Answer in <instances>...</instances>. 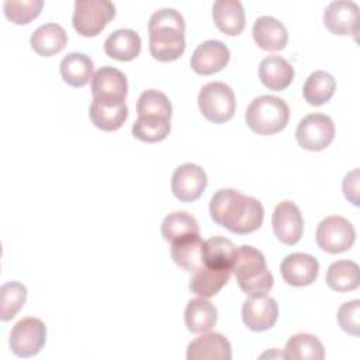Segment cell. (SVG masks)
<instances>
[{"label": "cell", "mask_w": 360, "mask_h": 360, "mask_svg": "<svg viewBox=\"0 0 360 360\" xmlns=\"http://www.w3.org/2000/svg\"><path fill=\"white\" fill-rule=\"evenodd\" d=\"M170 132V120L162 115H138L132 135L143 142H160Z\"/></svg>", "instance_id": "33"}, {"label": "cell", "mask_w": 360, "mask_h": 360, "mask_svg": "<svg viewBox=\"0 0 360 360\" xmlns=\"http://www.w3.org/2000/svg\"><path fill=\"white\" fill-rule=\"evenodd\" d=\"M204 240L197 235H187L172 242L170 255L173 262L186 271L194 273L204 266L202 262Z\"/></svg>", "instance_id": "22"}, {"label": "cell", "mask_w": 360, "mask_h": 360, "mask_svg": "<svg viewBox=\"0 0 360 360\" xmlns=\"http://www.w3.org/2000/svg\"><path fill=\"white\" fill-rule=\"evenodd\" d=\"M198 107L201 114L214 124L229 121L236 108L233 90L222 82H211L201 87L198 94Z\"/></svg>", "instance_id": "5"}, {"label": "cell", "mask_w": 360, "mask_h": 360, "mask_svg": "<svg viewBox=\"0 0 360 360\" xmlns=\"http://www.w3.org/2000/svg\"><path fill=\"white\" fill-rule=\"evenodd\" d=\"M236 253L233 242L224 236H212L204 240L202 262L204 266L214 269H232V262Z\"/></svg>", "instance_id": "28"}, {"label": "cell", "mask_w": 360, "mask_h": 360, "mask_svg": "<svg viewBox=\"0 0 360 360\" xmlns=\"http://www.w3.org/2000/svg\"><path fill=\"white\" fill-rule=\"evenodd\" d=\"M212 18L225 35H239L245 28V10L239 0H217L212 6Z\"/></svg>", "instance_id": "23"}, {"label": "cell", "mask_w": 360, "mask_h": 360, "mask_svg": "<svg viewBox=\"0 0 360 360\" xmlns=\"http://www.w3.org/2000/svg\"><path fill=\"white\" fill-rule=\"evenodd\" d=\"M229 56V49L224 42L208 39L194 49L190 65L195 73L207 76L222 70L228 65Z\"/></svg>", "instance_id": "16"}, {"label": "cell", "mask_w": 360, "mask_h": 360, "mask_svg": "<svg viewBox=\"0 0 360 360\" xmlns=\"http://www.w3.org/2000/svg\"><path fill=\"white\" fill-rule=\"evenodd\" d=\"M323 357L322 342L311 333H295L285 343L284 359L287 360H322Z\"/></svg>", "instance_id": "27"}, {"label": "cell", "mask_w": 360, "mask_h": 360, "mask_svg": "<svg viewBox=\"0 0 360 360\" xmlns=\"http://www.w3.org/2000/svg\"><path fill=\"white\" fill-rule=\"evenodd\" d=\"M170 186L172 193L177 200L183 202L195 201L207 187V174L198 165L184 163L173 172Z\"/></svg>", "instance_id": "11"}, {"label": "cell", "mask_w": 360, "mask_h": 360, "mask_svg": "<svg viewBox=\"0 0 360 360\" xmlns=\"http://www.w3.org/2000/svg\"><path fill=\"white\" fill-rule=\"evenodd\" d=\"M210 215L215 224L233 233L245 235L262 226L264 208L255 197L235 188H221L211 197Z\"/></svg>", "instance_id": "1"}, {"label": "cell", "mask_w": 360, "mask_h": 360, "mask_svg": "<svg viewBox=\"0 0 360 360\" xmlns=\"http://www.w3.org/2000/svg\"><path fill=\"white\" fill-rule=\"evenodd\" d=\"M89 115L91 122L98 129L117 131L124 125L128 117V107L125 103L118 105H105L93 100L90 104Z\"/></svg>", "instance_id": "31"}, {"label": "cell", "mask_w": 360, "mask_h": 360, "mask_svg": "<svg viewBox=\"0 0 360 360\" xmlns=\"http://www.w3.org/2000/svg\"><path fill=\"white\" fill-rule=\"evenodd\" d=\"M342 187L345 197L353 205H359V169H353L345 176Z\"/></svg>", "instance_id": "38"}, {"label": "cell", "mask_w": 360, "mask_h": 360, "mask_svg": "<svg viewBox=\"0 0 360 360\" xmlns=\"http://www.w3.org/2000/svg\"><path fill=\"white\" fill-rule=\"evenodd\" d=\"M278 318L277 301L271 297H249L242 305L243 323L255 332H263L274 326Z\"/></svg>", "instance_id": "14"}, {"label": "cell", "mask_w": 360, "mask_h": 360, "mask_svg": "<svg viewBox=\"0 0 360 360\" xmlns=\"http://www.w3.org/2000/svg\"><path fill=\"white\" fill-rule=\"evenodd\" d=\"M184 30V18L177 10H156L148 22L150 55L159 62L179 59L186 49Z\"/></svg>", "instance_id": "2"}, {"label": "cell", "mask_w": 360, "mask_h": 360, "mask_svg": "<svg viewBox=\"0 0 360 360\" xmlns=\"http://www.w3.org/2000/svg\"><path fill=\"white\" fill-rule=\"evenodd\" d=\"M325 27L336 35H357L359 6L350 0H335L323 11Z\"/></svg>", "instance_id": "13"}, {"label": "cell", "mask_w": 360, "mask_h": 360, "mask_svg": "<svg viewBox=\"0 0 360 360\" xmlns=\"http://www.w3.org/2000/svg\"><path fill=\"white\" fill-rule=\"evenodd\" d=\"M339 326L352 336L360 333V300L347 301L340 305L336 315Z\"/></svg>", "instance_id": "37"}, {"label": "cell", "mask_w": 360, "mask_h": 360, "mask_svg": "<svg viewBox=\"0 0 360 360\" xmlns=\"http://www.w3.org/2000/svg\"><path fill=\"white\" fill-rule=\"evenodd\" d=\"M68 42V34L65 28L56 22H46L39 25L31 35V48L39 56H52L60 52Z\"/></svg>", "instance_id": "24"}, {"label": "cell", "mask_w": 360, "mask_h": 360, "mask_svg": "<svg viewBox=\"0 0 360 360\" xmlns=\"http://www.w3.org/2000/svg\"><path fill=\"white\" fill-rule=\"evenodd\" d=\"M142 41L136 31L129 28H121L111 32L104 41V52L107 56L128 62L135 59L141 52Z\"/></svg>", "instance_id": "21"}, {"label": "cell", "mask_w": 360, "mask_h": 360, "mask_svg": "<svg viewBox=\"0 0 360 360\" xmlns=\"http://www.w3.org/2000/svg\"><path fill=\"white\" fill-rule=\"evenodd\" d=\"M316 243L328 253H342L349 250L356 240V229L352 222L339 215L323 218L316 228Z\"/></svg>", "instance_id": "8"}, {"label": "cell", "mask_w": 360, "mask_h": 360, "mask_svg": "<svg viewBox=\"0 0 360 360\" xmlns=\"http://www.w3.org/2000/svg\"><path fill=\"white\" fill-rule=\"evenodd\" d=\"M360 274L359 264L353 260H338L333 262L326 271V284L338 291L346 292L359 287Z\"/></svg>", "instance_id": "30"}, {"label": "cell", "mask_w": 360, "mask_h": 360, "mask_svg": "<svg viewBox=\"0 0 360 360\" xmlns=\"http://www.w3.org/2000/svg\"><path fill=\"white\" fill-rule=\"evenodd\" d=\"M138 115H162L172 118V104L167 96L159 90H145L136 101Z\"/></svg>", "instance_id": "36"}, {"label": "cell", "mask_w": 360, "mask_h": 360, "mask_svg": "<svg viewBox=\"0 0 360 360\" xmlns=\"http://www.w3.org/2000/svg\"><path fill=\"white\" fill-rule=\"evenodd\" d=\"M60 75L72 87H83L93 79L94 63L90 56L80 52L68 53L60 62Z\"/></svg>", "instance_id": "25"}, {"label": "cell", "mask_w": 360, "mask_h": 360, "mask_svg": "<svg viewBox=\"0 0 360 360\" xmlns=\"http://www.w3.org/2000/svg\"><path fill=\"white\" fill-rule=\"evenodd\" d=\"M259 79L267 89L281 91L291 84L294 68L283 56L270 55L263 58L259 65Z\"/></svg>", "instance_id": "19"}, {"label": "cell", "mask_w": 360, "mask_h": 360, "mask_svg": "<svg viewBox=\"0 0 360 360\" xmlns=\"http://www.w3.org/2000/svg\"><path fill=\"white\" fill-rule=\"evenodd\" d=\"M336 82L333 76L325 70L312 72L302 87L304 98L311 105H322L329 101L335 93Z\"/></svg>", "instance_id": "29"}, {"label": "cell", "mask_w": 360, "mask_h": 360, "mask_svg": "<svg viewBox=\"0 0 360 360\" xmlns=\"http://www.w3.org/2000/svg\"><path fill=\"white\" fill-rule=\"evenodd\" d=\"M232 271L240 290L249 297L266 295L274 284L263 253L250 245L236 248Z\"/></svg>", "instance_id": "3"}, {"label": "cell", "mask_w": 360, "mask_h": 360, "mask_svg": "<svg viewBox=\"0 0 360 360\" xmlns=\"http://www.w3.org/2000/svg\"><path fill=\"white\" fill-rule=\"evenodd\" d=\"M114 17L115 6L108 0H77L72 22L80 35L96 37Z\"/></svg>", "instance_id": "6"}, {"label": "cell", "mask_w": 360, "mask_h": 360, "mask_svg": "<svg viewBox=\"0 0 360 360\" xmlns=\"http://www.w3.org/2000/svg\"><path fill=\"white\" fill-rule=\"evenodd\" d=\"M93 100L105 105H118L125 103L128 94V82L125 75L112 66L100 68L91 79Z\"/></svg>", "instance_id": "10"}, {"label": "cell", "mask_w": 360, "mask_h": 360, "mask_svg": "<svg viewBox=\"0 0 360 360\" xmlns=\"http://www.w3.org/2000/svg\"><path fill=\"white\" fill-rule=\"evenodd\" d=\"M245 120L253 132L273 135L285 128L290 120V107L280 97L263 94L250 101L245 112Z\"/></svg>", "instance_id": "4"}, {"label": "cell", "mask_w": 360, "mask_h": 360, "mask_svg": "<svg viewBox=\"0 0 360 360\" xmlns=\"http://www.w3.org/2000/svg\"><path fill=\"white\" fill-rule=\"evenodd\" d=\"M232 274V269H214L202 266L193 273L190 278L188 288L193 294L200 298H211L217 295L222 287L226 285Z\"/></svg>", "instance_id": "20"}, {"label": "cell", "mask_w": 360, "mask_h": 360, "mask_svg": "<svg viewBox=\"0 0 360 360\" xmlns=\"http://www.w3.org/2000/svg\"><path fill=\"white\" fill-rule=\"evenodd\" d=\"M27 301V288L18 281H7L0 287V318L11 321Z\"/></svg>", "instance_id": "34"}, {"label": "cell", "mask_w": 360, "mask_h": 360, "mask_svg": "<svg viewBox=\"0 0 360 360\" xmlns=\"http://www.w3.org/2000/svg\"><path fill=\"white\" fill-rule=\"evenodd\" d=\"M295 138L302 149L312 152L322 150L328 148L335 138V124L326 114H308L298 122Z\"/></svg>", "instance_id": "9"}, {"label": "cell", "mask_w": 360, "mask_h": 360, "mask_svg": "<svg viewBox=\"0 0 360 360\" xmlns=\"http://www.w3.org/2000/svg\"><path fill=\"white\" fill-rule=\"evenodd\" d=\"M280 273L283 280L294 287H304L312 284L319 273L318 260L308 253H290L287 255L281 264Z\"/></svg>", "instance_id": "15"}, {"label": "cell", "mask_w": 360, "mask_h": 360, "mask_svg": "<svg viewBox=\"0 0 360 360\" xmlns=\"http://www.w3.org/2000/svg\"><path fill=\"white\" fill-rule=\"evenodd\" d=\"M252 34L259 48L264 51H281L288 42L285 25L271 15H262L253 22Z\"/></svg>", "instance_id": "18"}, {"label": "cell", "mask_w": 360, "mask_h": 360, "mask_svg": "<svg viewBox=\"0 0 360 360\" xmlns=\"http://www.w3.org/2000/svg\"><path fill=\"white\" fill-rule=\"evenodd\" d=\"M187 360H231L232 347L229 340L218 332H205L187 346Z\"/></svg>", "instance_id": "17"}, {"label": "cell", "mask_w": 360, "mask_h": 360, "mask_svg": "<svg viewBox=\"0 0 360 360\" xmlns=\"http://www.w3.org/2000/svg\"><path fill=\"white\" fill-rule=\"evenodd\" d=\"M160 231L163 239L172 243L183 236L200 233V226L191 214L184 211H174L165 217Z\"/></svg>", "instance_id": "32"}, {"label": "cell", "mask_w": 360, "mask_h": 360, "mask_svg": "<svg viewBox=\"0 0 360 360\" xmlns=\"http://www.w3.org/2000/svg\"><path fill=\"white\" fill-rule=\"evenodd\" d=\"M274 235L284 245H295L304 232V219L300 208L292 201H281L271 215Z\"/></svg>", "instance_id": "12"}, {"label": "cell", "mask_w": 360, "mask_h": 360, "mask_svg": "<svg viewBox=\"0 0 360 360\" xmlns=\"http://www.w3.org/2000/svg\"><path fill=\"white\" fill-rule=\"evenodd\" d=\"M46 342V326L39 318L27 316L20 319L11 329L8 345L11 352L22 359L41 352Z\"/></svg>", "instance_id": "7"}, {"label": "cell", "mask_w": 360, "mask_h": 360, "mask_svg": "<svg viewBox=\"0 0 360 360\" xmlns=\"http://www.w3.org/2000/svg\"><path fill=\"white\" fill-rule=\"evenodd\" d=\"M42 7V0H6L3 11L7 20L17 25H24L37 18Z\"/></svg>", "instance_id": "35"}, {"label": "cell", "mask_w": 360, "mask_h": 360, "mask_svg": "<svg viewBox=\"0 0 360 360\" xmlns=\"http://www.w3.org/2000/svg\"><path fill=\"white\" fill-rule=\"evenodd\" d=\"M184 322L191 333H205L217 323V308L205 298H194L187 302Z\"/></svg>", "instance_id": "26"}]
</instances>
